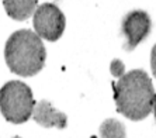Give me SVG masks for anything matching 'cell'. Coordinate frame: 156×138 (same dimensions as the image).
Here are the masks:
<instances>
[{
    "label": "cell",
    "mask_w": 156,
    "mask_h": 138,
    "mask_svg": "<svg viewBox=\"0 0 156 138\" xmlns=\"http://www.w3.org/2000/svg\"><path fill=\"white\" fill-rule=\"evenodd\" d=\"M152 111L155 114V118H156V95H155V100H153V107H152Z\"/></svg>",
    "instance_id": "11"
},
{
    "label": "cell",
    "mask_w": 156,
    "mask_h": 138,
    "mask_svg": "<svg viewBox=\"0 0 156 138\" xmlns=\"http://www.w3.org/2000/svg\"><path fill=\"white\" fill-rule=\"evenodd\" d=\"M151 27H152V21L146 11H129L122 20V33L127 37V44L124 45V48L127 51H132L149 35Z\"/></svg>",
    "instance_id": "5"
},
{
    "label": "cell",
    "mask_w": 156,
    "mask_h": 138,
    "mask_svg": "<svg viewBox=\"0 0 156 138\" xmlns=\"http://www.w3.org/2000/svg\"><path fill=\"white\" fill-rule=\"evenodd\" d=\"M7 16L16 21H24L34 14L38 7V0H3Z\"/></svg>",
    "instance_id": "7"
},
{
    "label": "cell",
    "mask_w": 156,
    "mask_h": 138,
    "mask_svg": "<svg viewBox=\"0 0 156 138\" xmlns=\"http://www.w3.org/2000/svg\"><path fill=\"white\" fill-rule=\"evenodd\" d=\"M111 73H113L114 76H120V75H122L124 73L122 62L118 61V59H115V61L111 62Z\"/></svg>",
    "instance_id": "9"
},
{
    "label": "cell",
    "mask_w": 156,
    "mask_h": 138,
    "mask_svg": "<svg viewBox=\"0 0 156 138\" xmlns=\"http://www.w3.org/2000/svg\"><path fill=\"white\" fill-rule=\"evenodd\" d=\"M33 118L37 124L42 127H56V128H65L68 124V117L62 111H58L48 100H41L35 103L33 111Z\"/></svg>",
    "instance_id": "6"
},
{
    "label": "cell",
    "mask_w": 156,
    "mask_h": 138,
    "mask_svg": "<svg viewBox=\"0 0 156 138\" xmlns=\"http://www.w3.org/2000/svg\"><path fill=\"white\" fill-rule=\"evenodd\" d=\"M151 68H152L153 76L156 78V44L153 45L152 52H151Z\"/></svg>",
    "instance_id": "10"
},
{
    "label": "cell",
    "mask_w": 156,
    "mask_h": 138,
    "mask_svg": "<svg viewBox=\"0 0 156 138\" xmlns=\"http://www.w3.org/2000/svg\"><path fill=\"white\" fill-rule=\"evenodd\" d=\"M47 59V49L35 31H14L4 45V61L14 75L30 78L41 72Z\"/></svg>",
    "instance_id": "2"
},
{
    "label": "cell",
    "mask_w": 156,
    "mask_h": 138,
    "mask_svg": "<svg viewBox=\"0 0 156 138\" xmlns=\"http://www.w3.org/2000/svg\"><path fill=\"white\" fill-rule=\"evenodd\" d=\"M34 106L33 90L21 80H10L0 89V111L9 123H26L33 117Z\"/></svg>",
    "instance_id": "3"
},
{
    "label": "cell",
    "mask_w": 156,
    "mask_h": 138,
    "mask_svg": "<svg viewBox=\"0 0 156 138\" xmlns=\"http://www.w3.org/2000/svg\"><path fill=\"white\" fill-rule=\"evenodd\" d=\"M155 90L148 73L142 69H132L120 75L114 85V100L117 110L129 120H144L152 111Z\"/></svg>",
    "instance_id": "1"
},
{
    "label": "cell",
    "mask_w": 156,
    "mask_h": 138,
    "mask_svg": "<svg viewBox=\"0 0 156 138\" xmlns=\"http://www.w3.org/2000/svg\"><path fill=\"white\" fill-rule=\"evenodd\" d=\"M125 127L118 120L108 118L100 125V138H125Z\"/></svg>",
    "instance_id": "8"
},
{
    "label": "cell",
    "mask_w": 156,
    "mask_h": 138,
    "mask_svg": "<svg viewBox=\"0 0 156 138\" xmlns=\"http://www.w3.org/2000/svg\"><path fill=\"white\" fill-rule=\"evenodd\" d=\"M13 138H21V137H18V135H16V137H13Z\"/></svg>",
    "instance_id": "12"
},
{
    "label": "cell",
    "mask_w": 156,
    "mask_h": 138,
    "mask_svg": "<svg viewBox=\"0 0 156 138\" xmlns=\"http://www.w3.org/2000/svg\"><path fill=\"white\" fill-rule=\"evenodd\" d=\"M34 31L47 41L59 40L65 31L66 18L62 10L52 3H44L35 9L33 14Z\"/></svg>",
    "instance_id": "4"
}]
</instances>
